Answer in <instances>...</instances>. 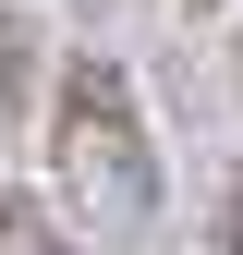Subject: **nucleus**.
I'll return each mask as SVG.
<instances>
[{
	"label": "nucleus",
	"instance_id": "obj_4",
	"mask_svg": "<svg viewBox=\"0 0 243 255\" xmlns=\"http://www.w3.org/2000/svg\"><path fill=\"white\" fill-rule=\"evenodd\" d=\"M219 255H243V182H231V207H219Z\"/></svg>",
	"mask_w": 243,
	"mask_h": 255
},
{
	"label": "nucleus",
	"instance_id": "obj_1",
	"mask_svg": "<svg viewBox=\"0 0 243 255\" xmlns=\"http://www.w3.org/2000/svg\"><path fill=\"white\" fill-rule=\"evenodd\" d=\"M37 146H49V195L73 231H98V255H134L158 243V134H146V98L110 49H73L49 73V110H37Z\"/></svg>",
	"mask_w": 243,
	"mask_h": 255
},
{
	"label": "nucleus",
	"instance_id": "obj_2",
	"mask_svg": "<svg viewBox=\"0 0 243 255\" xmlns=\"http://www.w3.org/2000/svg\"><path fill=\"white\" fill-rule=\"evenodd\" d=\"M0 255H85V231L49 195H12V182H0Z\"/></svg>",
	"mask_w": 243,
	"mask_h": 255
},
{
	"label": "nucleus",
	"instance_id": "obj_3",
	"mask_svg": "<svg viewBox=\"0 0 243 255\" xmlns=\"http://www.w3.org/2000/svg\"><path fill=\"white\" fill-rule=\"evenodd\" d=\"M24 98H37V24H24V12H0V134L24 122Z\"/></svg>",
	"mask_w": 243,
	"mask_h": 255
}]
</instances>
